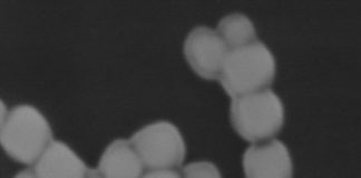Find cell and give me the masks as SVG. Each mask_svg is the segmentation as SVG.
I'll list each match as a JSON object with an SVG mask.
<instances>
[{"label": "cell", "mask_w": 361, "mask_h": 178, "mask_svg": "<svg viewBox=\"0 0 361 178\" xmlns=\"http://www.w3.org/2000/svg\"><path fill=\"white\" fill-rule=\"evenodd\" d=\"M182 175L185 177L220 178L219 168L211 162H195L182 168Z\"/></svg>", "instance_id": "cell-10"}, {"label": "cell", "mask_w": 361, "mask_h": 178, "mask_svg": "<svg viewBox=\"0 0 361 178\" xmlns=\"http://www.w3.org/2000/svg\"><path fill=\"white\" fill-rule=\"evenodd\" d=\"M228 51L222 38L210 27H195L184 42L186 61L195 74L207 80H219Z\"/></svg>", "instance_id": "cell-5"}, {"label": "cell", "mask_w": 361, "mask_h": 178, "mask_svg": "<svg viewBox=\"0 0 361 178\" xmlns=\"http://www.w3.org/2000/svg\"><path fill=\"white\" fill-rule=\"evenodd\" d=\"M16 177H36L34 170L32 168H28V170H24L23 172H19L17 174Z\"/></svg>", "instance_id": "cell-12"}, {"label": "cell", "mask_w": 361, "mask_h": 178, "mask_svg": "<svg viewBox=\"0 0 361 178\" xmlns=\"http://www.w3.org/2000/svg\"><path fill=\"white\" fill-rule=\"evenodd\" d=\"M182 174L176 170H147L143 174V177H159V178H173L180 177Z\"/></svg>", "instance_id": "cell-11"}, {"label": "cell", "mask_w": 361, "mask_h": 178, "mask_svg": "<svg viewBox=\"0 0 361 178\" xmlns=\"http://www.w3.org/2000/svg\"><path fill=\"white\" fill-rule=\"evenodd\" d=\"M53 139L51 125L37 108L18 105L7 112L1 101L0 143L13 160L34 165Z\"/></svg>", "instance_id": "cell-1"}, {"label": "cell", "mask_w": 361, "mask_h": 178, "mask_svg": "<svg viewBox=\"0 0 361 178\" xmlns=\"http://www.w3.org/2000/svg\"><path fill=\"white\" fill-rule=\"evenodd\" d=\"M144 165L130 139H116L102 155L97 170L101 177H141Z\"/></svg>", "instance_id": "cell-8"}, {"label": "cell", "mask_w": 361, "mask_h": 178, "mask_svg": "<svg viewBox=\"0 0 361 178\" xmlns=\"http://www.w3.org/2000/svg\"><path fill=\"white\" fill-rule=\"evenodd\" d=\"M32 166L36 177H101L97 168L88 167L68 145L55 139Z\"/></svg>", "instance_id": "cell-7"}, {"label": "cell", "mask_w": 361, "mask_h": 178, "mask_svg": "<svg viewBox=\"0 0 361 178\" xmlns=\"http://www.w3.org/2000/svg\"><path fill=\"white\" fill-rule=\"evenodd\" d=\"M276 59L262 42L228 51L219 82L233 97L267 89L274 84Z\"/></svg>", "instance_id": "cell-2"}, {"label": "cell", "mask_w": 361, "mask_h": 178, "mask_svg": "<svg viewBox=\"0 0 361 178\" xmlns=\"http://www.w3.org/2000/svg\"><path fill=\"white\" fill-rule=\"evenodd\" d=\"M230 118L240 137L257 143L271 139L281 131L284 107L279 96L267 88L233 97Z\"/></svg>", "instance_id": "cell-3"}, {"label": "cell", "mask_w": 361, "mask_h": 178, "mask_svg": "<svg viewBox=\"0 0 361 178\" xmlns=\"http://www.w3.org/2000/svg\"><path fill=\"white\" fill-rule=\"evenodd\" d=\"M147 170H176L183 164V136L170 122H155L136 132L130 139Z\"/></svg>", "instance_id": "cell-4"}, {"label": "cell", "mask_w": 361, "mask_h": 178, "mask_svg": "<svg viewBox=\"0 0 361 178\" xmlns=\"http://www.w3.org/2000/svg\"><path fill=\"white\" fill-rule=\"evenodd\" d=\"M242 164L249 178H290L293 175L289 149L278 139L251 145L243 155Z\"/></svg>", "instance_id": "cell-6"}, {"label": "cell", "mask_w": 361, "mask_h": 178, "mask_svg": "<svg viewBox=\"0 0 361 178\" xmlns=\"http://www.w3.org/2000/svg\"><path fill=\"white\" fill-rule=\"evenodd\" d=\"M216 32L224 40L228 51L243 47L258 40L255 25L243 13H231L224 17L219 23Z\"/></svg>", "instance_id": "cell-9"}]
</instances>
